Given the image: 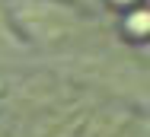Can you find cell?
<instances>
[{"label":"cell","mask_w":150,"mask_h":137,"mask_svg":"<svg viewBox=\"0 0 150 137\" xmlns=\"http://www.w3.org/2000/svg\"><path fill=\"white\" fill-rule=\"evenodd\" d=\"M13 16L32 42H42V45L74 38L77 29H80V19L74 16V10L51 3V0H16Z\"/></svg>","instance_id":"6da1fadb"}]
</instances>
